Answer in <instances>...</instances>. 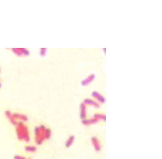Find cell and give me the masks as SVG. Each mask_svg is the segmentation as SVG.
<instances>
[{
	"label": "cell",
	"instance_id": "6da1fadb",
	"mask_svg": "<svg viewBox=\"0 0 162 159\" xmlns=\"http://www.w3.org/2000/svg\"><path fill=\"white\" fill-rule=\"evenodd\" d=\"M15 134H17L18 140L25 141L27 143L30 142L28 128L22 121H17V124H15Z\"/></svg>",
	"mask_w": 162,
	"mask_h": 159
},
{
	"label": "cell",
	"instance_id": "7a4b0ae2",
	"mask_svg": "<svg viewBox=\"0 0 162 159\" xmlns=\"http://www.w3.org/2000/svg\"><path fill=\"white\" fill-rule=\"evenodd\" d=\"M91 142L93 146V148L95 149L96 152H100L102 150V146H101V142L99 140V138L97 136H93L91 137Z\"/></svg>",
	"mask_w": 162,
	"mask_h": 159
},
{
	"label": "cell",
	"instance_id": "3957f363",
	"mask_svg": "<svg viewBox=\"0 0 162 159\" xmlns=\"http://www.w3.org/2000/svg\"><path fill=\"white\" fill-rule=\"evenodd\" d=\"M13 118L15 121H22V122H25L28 120V118L27 115L21 114V113H12Z\"/></svg>",
	"mask_w": 162,
	"mask_h": 159
},
{
	"label": "cell",
	"instance_id": "277c9868",
	"mask_svg": "<svg viewBox=\"0 0 162 159\" xmlns=\"http://www.w3.org/2000/svg\"><path fill=\"white\" fill-rule=\"evenodd\" d=\"M94 79H95V74H90L87 78H85L84 80H82V81H81V85L82 86H87L89 85L90 83H92L93 81H94Z\"/></svg>",
	"mask_w": 162,
	"mask_h": 159
},
{
	"label": "cell",
	"instance_id": "5b68a950",
	"mask_svg": "<svg viewBox=\"0 0 162 159\" xmlns=\"http://www.w3.org/2000/svg\"><path fill=\"white\" fill-rule=\"evenodd\" d=\"M92 97L96 99V101L98 103H102V104L105 103V99H104V97L101 93H99L98 91H92Z\"/></svg>",
	"mask_w": 162,
	"mask_h": 159
},
{
	"label": "cell",
	"instance_id": "8992f818",
	"mask_svg": "<svg viewBox=\"0 0 162 159\" xmlns=\"http://www.w3.org/2000/svg\"><path fill=\"white\" fill-rule=\"evenodd\" d=\"M84 105H90V106H93V107H95V108H100L101 107V105L100 103H98L96 100L94 99H92L90 98H87V99H84V100H83V102H82Z\"/></svg>",
	"mask_w": 162,
	"mask_h": 159
},
{
	"label": "cell",
	"instance_id": "52a82bcc",
	"mask_svg": "<svg viewBox=\"0 0 162 159\" xmlns=\"http://www.w3.org/2000/svg\"><path fill=\"white\" fill-rule=\"evenodd\" d=\"M99 122V120L94 119V118H91V119H85L82 120V123L83 126H91V125H93V124H96Z\"/></svg>",
	"mask_w": 162,
	"mask_h": 159
},
{
	"label": "cell",
	"instance_id": "ba28073f",
	"mask_svg": "<svg viewBox=\"0 0 162 159\" xmlns=\"http://www.w3.org/2000/svg\"><path fill=\"white\" fill-rule=\"evenodd\" d=\"M87 117V112H86V105H84L82 102L80 104V118L82 120L85 119Z\"/></svg>",
	"mask_w": 162,
	"mask_h": 159
},
{
	"label": "cell",
	"instance_id": "9c48e42d",
	"mask_svg": "<svg viewBox=\"0 0 162 159\" xmlns=\"http://www.w3.org/2000/svg\"><path fill=\"white\" fill-rule=\"evenodd\" d=\"M74 140H75V136L72 135V136H68V138L66 139V141H65V144H64L65 147H66V148H69V147H71V146H72V145L74 144Z\"/></svg>",
	"mask_w": 162,
	"mask_h": 159
},
{
	"label": "cell",
	"instance_id": "30bf717a",
	"mask_svg": "<svg viewBox=\"0 0 162 159\" xmlns=\"http://www.w3.org/2000/svg\"><path fill=\"white\" fill-rule=\"evenodd\" d=\"M5 115L7 116V119L10 121V123L13 124L14 126H15V124H17V121H15V120L14 119V118H13V115H12V112H11V111H9V110H6V111H5Z\"/></svg>",
	"mask_w": 162,
	"mask_h": 159
},
{
	"label": "cell",
	"instance_id": "8fae6325",
	"mask_svg": "<svg viewBox=\"0 0 162 159\" xmlns=\"http://www.w3.org/2000/svg\"><path fill=\"white\" fill-rule=\"evenodd\" d=\"M25 150L28 152V153H35L37 151V147L35 146H32V145H28L25 146Z\"/></svg>",
	"mask_w": 162,
	"mask_h": 159
},
{
	"label": "cell",
	"instance_id": "7c38bea8",
	"mask_svg": "<svg viewBox=\"0 0 162 159\" xmlns=\"http://www.w3.org/2000/svg\"><path fill=\"white\" fill-rule=\"evenodd\" d=\"M43 135H44V140H47V139H50V137L52 136V131L49 128H46L44 131H43Z\"/></svg>",
	"mask_w": 162,
	"mask_h": 159
},
{
	"label": "cell",
	"instance_id": "4fadbf2b",
	"mask_svg": "<svg viewBox=\"0 0 162 159\" xmlns=\"http://www.w3.org/2000/svg\"><path fill=\"white\" fill-rule=\"evenodd\" d=\"M92 118H94L98 120H103V121L106 120V116L104 114H101V113H95L94 115H93Z\"/></svg>",
	"mask_w": 162,
	"mask_h": 159
},
{
	"label": "cell",
	"instance_id": "5bb4252c",
	"mask_svg": "<svg viewBox=\"0 0 162 159\" xmlns=\"http://www.w3.org/2000/svg\"><path fill=\"white\" fill-rule=\"evenodd\" d=\"M11 51L14 52L15 54H17V56H23L22 52H21V51H20V48H12Z\"/></svg>",
	"mask_w": 162,
	"mask_h": 159
},
{
	"label": "cell",
	"instance_id": "9a60e30c",
	"mask_svg": "<svg viewBox=\"0 0 162 159\" xmlns=\"http://www.w3.org/2000/svg\"><path fill=\"white\" fill-rule=\"evenodd\" d=\"M20 51H21V52H22V54L25 55V56H29V54H30L29 50L27 49V48H20Z\"/></svg>",
	"mask_w": 162,
	"mask_h": 159
},
{
	"label": "cell",
	"instance_id": "2e32d148",
	"mask_svg": "<svg viewBox=\"0 0 162 159\" xmlns=\"http://www.w3.org/2000/svg\"><path fill=\"white\" fill-rule=\"evenodd\" d=\"M46 52H47V49H46V48H41L40 49V55L41 56H44L46 54Z\"/></svg>",
	"mask_w": 162,
	"mask_h": 159
},
{
	"label": "cell",
	"instance_id": "e0dca14e",
	"mask_svg": "<svg viewBox=\"0 0 162 159\" xmlns=\"http://www.w3.org/2000/svg\"><path fill=\"white\" fill-rule=\"evenodd\" d=\"M14 159H27L25 156H20V155H15V156H14Z\"/></svg>",
	"mask_w": 162,
	"mask_h": 159
},
{
	"label": "cell",
	"instance_id": "ac0fdd59",
	"mask_svg": "<svg viewBox=\"0 0 162 159\" xmlns=\"http://www.w3.org/2000/svg\"><path fill=\"white\" fill-rule=\"evenodd\" d=\"M1 86H2V84H1V82H0V88H1Z\"/></svg>",
	"mask_w": 162,
	"mask_h": 159
},
{
	"label": "cell",
	"instance_id": "d6986e66",
	"mask_svg": "<svg viewBox=\"0 0 162 159\" xmlns=\"http://www.w3.org/2000/svg\"><path fill=\"white\" fill-rule=\"evenodd\" d=\"M0 72H1V68H0Z\"/></svg>",
	"mask_w": 162,
	"mask_h": 159
}]
</instances>
